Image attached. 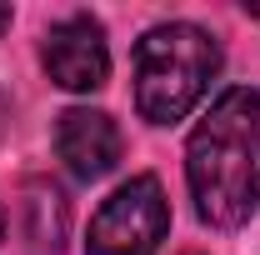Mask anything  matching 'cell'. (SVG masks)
<instances>
[{"label": "cell", "mask_w": 260, "mask_h": 255, "mask_svg": "<svg viewBox=\"0 0 260 255\" xmlns=\"http://www.w3.org/2000/svg\"><path fill=\"white\" fill-rule=\"evenodd\" d=\"M190 255H195V250H190Z\"/></svg>", "instance_id": "cell-10"}, {"label": "cell", "mask_w": 260, "mask_h": 255, "mask_svg": "<svg viewBox=\"0 0 260 255\" xmlns=\"http://www.w3.org/2000/svg\"><path fill=\"white\" fill-rule=\"evenodd\" d=\"M45 70L60 90H100L110 75V50L95 15H65L60 25L45 30Z\"/></svg>", "instance_id": "cell-4"}, {"label": "cell", "mask_w": 260, "mask_h": 255, "mask_svg": "<svg viewBox=\"0 0 260 255\" xmlns=\"http://www.w3.org/2000/svg\"><path fill=\"white\" fill-rule=\"evenodd\" d=\"M55 155L60 165L75 175V180H100L115 170L120 160V125L105 115V110H90V105H70L60 120H55Z\"/></svg>", "instance_id": "cell-5"}, {"label": "cell", "mask_w": 260, "mask_h": 255, "mask_svg": "<svg viewBox=\"0 0 260 255\" xmlns=\"http://www.w3.org/2000/svg\"><path fill=\"white\" fill-rule=\"evenodd\" d=\"M0 230H5V220H0Z\"/></svg>", "instance_id": "cell-9"}, {"label": "cell", "mask_w": 260, "mask_h": 255, "mask_svg": "<svg viewBox=\"0 0 260 255\" xmlns=\"http://www.w3.org/2000/svg\"><path fill=\"white\" fill-rule=\"evenodd\" d=\"M20 215H25V245L30 255H60L65 250V195L45 180H30L25 185V200H20Z\"/></svg>", "instance_id": "cell-6"}, {"label": "cell", "mask_w": 260, "mask_h": 255, "mask_svg": "<svg viewBox=\"0 0 260 255\" xmlns=\"http://www.w3.org/2000/svg\"><path fill=\"white\" fill-rule=\"evenodd\" d=\"M245 15H250V20H260V5H245Z\"/></svg>", "instance_id": "cell-8"}, {"label": "cell", "mask_w": 260, "mask_h": 255, "mask_svg": "<svg viewBox=\"0 0 260 255\" xmlns=\"http://www.w3.org/2000/svg\"><path fill=\"white\" fill-rule=\"evenodd\" d=\"M170 230V205L155 175H135L90 220L85 255H150Z\"/></svg>", "instance_id": "cell-3"}, {"label": "cell", "mask_w": 260, "mask_h": 255, "mask_svg": "<svg viewBox=\"0 0 260 255\" xmlns=\"http://www.w3.org/2000/svg\"><path fill=\"white\" fill-rule=\"evenodd\" d=\"M195 215L210 230H240L260 205V95L230 85L185 140Z\"/></svg>", "instance_id": "cell-1"}, {"label": "cell", "mask_w": 260, "mask_h": 255, "mask_svg": "<svg viewBox=\"0 0 260 255\" xmlns=\"http://www.w3.org/2000/svg\"><path fill=\"white\" fill-rule=\"evenodd\" d=\"M5 25H10V5H0V30H5Z\"/></svg>", "instance_id": "cell-7"}, {"label": "cell", "mask_w": 260, "mask_h": 255, "mask_svg": "<svg viewBox=\"0 0 260 255\" xmlns=\"http://www.w3.org/2000/svg\"><path fill=\"white\" fill-rule=\"evenodd\" d=\"M220 75V45L190 20L155 25L135 40V110L150 125H175Z\"/></svg>", "instance_id": "cell-2"}]
</instances>
